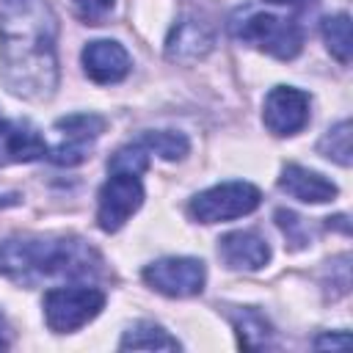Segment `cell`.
Segmentation results:
<instances>
[{
    "label": "cell",
    "mask_w": 353,
    "mask_h": 353,
    "mask_svg": "<svg viewBox=\"0 0 353 353\" xmlns=\"http://www.w3.org/2000/svg\"><path fill=\"white\" fill-rule=\"evenodd\" d=\"M0 80L22 99L55 94V19L44 0H0Z\"/></svg>",
    "instance_id": "1"
},
{
    "label": "cell",
    "mask_w": 353,
    "mask_h": 353,
    "mask_svg": "<svg viewBox=\"0 0 353 353\" xmlns=\"http://www.w3.org/2000/svg\"><path fill=\"white\" fill-rule=\"evenodd\" d=\"M99 270V254L77 237L19 234L0 243V273L19 284H39L44 279H88Z\"/></svg>",
    "instance_id": "2"
},
{
    "label": "cell",
    "mask_w": 353,
    "mask_h": 353,
    "mask_svg": "<svg viewBox=\"0 0 353 353\" xmlns=\"http://www.w3.org/2000/svg\"><path fill=\"white\" fill-rule=\"evenodd\" d=\"M232 33L240 41H245L279 61H292L303 47L301 25L295 19L276 17V14H248L232 25Z\"/></svg>",
    "instance_id": "3"
},
{
    "label": "cell",
    "mask_w": 353,
    "mask_h": 353,
    "mask_svg": "<svg viewBox=\"0 0 353 353\" xmlns=\"http://www.w3.org/2000/svg\"><path fill=\"white\" fill-rule=\"evenodd\" d=\"M262 201V193L251 182H221L215 188H207L196 193L188 204V212L199 223H221L234 221L248 212H254Z\"/></svg>",
    "instance_id": "4"
},
{
    "label": "cell",
    "mask_w": 353,
    "mask_h": 353,
    "mask_svg": "<svg viewBox=\"0 0 353 353\" xmlns=\"http://www.w3.org/2000/svg\"><path fill=\"white\" fill-rule=\"evenodd\" d=\"M105 306L97 287H52L44 292V320L55 334H72L94 320Z\"/></svg>",
    "instance_id": "5"
},
{
    "label": "cell",
    "mask_w": 353,
    "mask_h": 353,
    "mask_svg": "<svg viewBox=\"0 0 353 353\" xmlns=\"http://www.w3.org/2000/svg\"><path fill=\"white\" fill-rule=\"evenodd\" d=\"M108 121L99 113H72L55 121V143L47 146V157L58 165H77L91 154L94 141L105 132Z\"/></svg>",
    "instance_id": "6"
},
{
    "label": "cell",
    "mask_w": 353,
    "mask_h": 353,
    "mask_svg": "<svg viewBox=\"0 0 353 353\" xmlns=\"http://www.w3.org/2000/svg\"><path fill=\"white\" fill-rule=\"evenodd\" d=\"M143 204V185L138 174L110 171V179L97 196V223L102 232H119Z\"/></svg>",
    "instance_id": "7"
},
{
    "label": "cell",
    "mask_w": 353,
    "mask_h": 353,
    "mask_svg": "<svg viewBox=\"0 0 353 353\" xmlns=\"http://www.w3.org/2000/svg\"><path fill=\"white\" fill-rule=\"evenodd\" d=\"M143 281L171 298H190L204 290L207 268L196 256H165L143 268Z\"/></svg>",
    "instance_id": "8"
},
{
    "label": "cell",
    "mask_w": 353,
    "mask_h": 353,
    "mask_svg": "<svg viewBox=\"0 0 353 353\" xmlns=\"http://www.w3.org/2000/svg\"><path fill=\"white\" fill-rule=\"evenodd\" d=\"M312 97L295 85H276L265 97L262 121L273 135H295L309 121Z\"/></svg>",
    "instance_id": "9"
},
{
    "label": "cell",
    "mask_w": 353,
    "mask_h": 353,
    "mask_svg": "<svg viewBox=\"0 0 353 353\" xmlns=\"http://www.w3.org/2000/svg\"><path fill=\"white\" fill-rule=\"evenodd\" d=\"M212 44H215L212 28L204 19L188 14L171 28L165 39V58L174 63H196L212 50Z\"/></svg>",
    "instance_id": "10"
},
{
    "label": "cell",
    "mask_w": 353,
    "mask_h": 353,
    "mask_svg": "<svg viewBox=\"0 0 353 353\" xmlns=\"http://www.w3.org/2000/svg\"><path fill=\"white\" fill-rule=\"evenodd\" d=\"M130 66H132L130 55L119 41L97 39V41H88L83 50V69L99 85L121 83L130 74Z\"/></svg>",
    "instance_id": "11"
},
{
    "label": "cell",
    "mask_w": 353,
    "mask_h": 353,
    "mask_svg": "<svg viewBox=\"0 0 353 353\" xmlns=\"http://www.w3.org/2000/svg\"><path fill=\"white\" fill-rule=\"evenodd\" d=\"M41 157H47V141L39 135L36 127L17 119L0 121V165L33 163Z\"/></svg>",
    "instance_id": "12"
},
{
    "label": "cell",
    "mask_w": 353,
    "mask_h": 353,
    "mask_svg": "<svg viewBox=\"0 0 353 353\" xmlns=\"http://www.w3.org/2000/svg\"><path fill=\"white\" fill-rule=\"evenodd\" d=\"M218 256L232 270H259L270 259V245L256 232H229L218 240Z\"/></svg>",
    "instance_id": "13"
},
{
    "label": "cell",
    "mask_w": 353,
    "mask_h": 353,
    "mask_svg": "<svg viewBox=\"0 0 353 353\" xmlns=\"http://www.w3.org/2000/svg\"><path fill=\"white\" fill-rule=\"evenodd\" d=\"M279 188L287 196H292L298 201H306V204H325V201L336 199V185L331 179H325L320 171L303 168L298 163H287L281 168Z\"/></svg>",
    "instance_id": "14"
},
{
    "label": "cell",
    "mask_w": 353,
    "mask_h": 353,
    "mask_svg": "<svg viewBox=\"0 0 353 353\" xmlns=\"http://www.w3.org/2000/svg\"><path fill=\"white\" fill-rule=\"evenodd\" d=\"M119 347L121 350H179L182 345L163 325L141 320V323H135L132 328L124 331Z\"/></svg>",
    "instance_id": "15"
},
{
    "label": "cell",
    "mask_w": 353,
    "mask_h": 353,
    "mask_svg": "<svg viewBox=\"0 0 353 353\" xmlns=\"http://www.w3.org/2000/svg\"><path fill=\"white\" fill-rule=\"evenodd\" d=\"M232 323H234V331H237V339L243 347H251V350H259V347H273V331L268 325V320L254 312V309H237L232 314Z\"/></svg>",
    "instance_id": "16"
},
{
    "label": "cell",
    "mask_w": 353,
    "mask_h": 353,
    "mask_svg": "<svg viewBox=\"0 0 353 353\" xmlns=\"http://www.w3.org/2000/svg\"><path fill=\"white\" fill-rule=\"evenodd\" d=\"M135 143H141L149 154H157L163 160H182L190 152V141L185 138V132L174 130H149Z\"/></svg>",
    "instance_id": "17"
},
{
    "label": "cell",
    "mask_w": 353,
    "mask_h": 353,
    "mask_svg": "<svg viewBox=\"0 0 353 353\" xmlns=\"http://www.w3.org/2000/svg\"><path fill=\"white\" fill-rule=\"evenodd\" d=\"M323 39H325L328 52L339 63H350V50H353V44H350V17L345 11L323 19Z\"/></svg>",
    "instance_id": "18"
},
{
    "label": "cell",
    "mask_w": 353,
    "mask_h": 353,
    "mask_svg": "<svg viewBox=\"0 0 353 353\" xmlns=\"http://www.w3.org/2000/svg\"><path fill=\"white\" fill-rule=\"evenodd\" d=\"M317 149H320L323 157H328V160H334V163L347 168L350 165V121L342 119L339 124L325 130V135L320 138Z\"/></svg>",
    "instance_id": "19"
},
{
    "label": "cell",
    "mask_w": 353,
    "mask_h": 353,
    "mask_svg": "<svg viewBox=\"0 0 353 353\" xmlns=\"http://www.w3.org/2000/svg\"><path fill=\"white\" fill-rule=\"evenodd\" d=\"M149 168V152L141 146V143H130V146H121L110 163H108V171H127V174H143Z\"/></svg>",
    "instance_id": "20"
},
{
    "label": "cell",
    "mask_w": 353,
    "mask_h": 353,
    "mask_svg": "<svg viewBox=\"0 0 353 353\" xmlns=\"http://www.w3.org/2000/svg\"><path fill=\"white\" fill-rule=\"evenodd\" d=\"M276 223L284 229V234H287V240L292 243V248H301V245H306V240H309V232H306L303 221H301L295 212H290V210H279V212H276Z\"/></svg>",
    "instance_id": "21"
},
{
    "label": "cell",
    "mask_w": 353,
    "mask_h": 353,
    "mask_svg": "<svg viewBox=\"0 0 353 353\" xmlns=\"http://www.w3.org/2000/svg\"><path fill=\"white\" fill-rule=\"evenodd\" d=\"M72 6L88 25H102V19L113 11V0H72Z\"/></svg>",
    "instance_id": "22"
},
{
    "label": "cell",
    "mask_w": 353,
    "mask_h": 353,
    "mask_svg": "<svg viewBox=\"0 0 353 353\" xmlns=\"http://www.w3.org/2000/svg\"><path fill=\"white\" fill-rule=\"evenodd\" d=\"M314 347H347V334L339 331L336 336H331V334L317 336V339H314Z\"/></svg>",
    "instance_id": "23"
},
{
    "label": "cell",
    "mask_w": 353,
    "mask_h": 353,
    "mask_svg": "<svg viewBox=\"0 0 353 353\" xmlns=\"http://www.w3.org/2000/svg\"><path fill=\"white\" fill-rule=\"evenodd\" d=\"M6 347H8V325H6V320L0 314V350H6Z\"/></svg>",
    "instance_id": "24"
},
{
    "label": "cell",
    "mask_w": 353,
    "mask_h": 353,
    "mask_svg": "<svg viewBox=\"0 0 353 353\" xmlns=\"http://www.w3.org/2000/svg\"><path fill=\"white\" fill-rule=\"evenodd\" d=\"M268 3H276V6H298V3H306V0H268Z\"/></svg>",
    "instance_id": "25"
}]
</instances>
